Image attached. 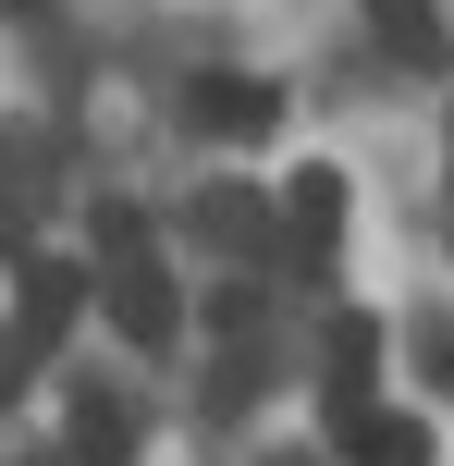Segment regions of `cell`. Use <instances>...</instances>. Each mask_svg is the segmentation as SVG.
Listing matches in <instances>:
<instances>
[{"label": "cell", "mask_w": 454, "mask_h": 466, "mask_svg": "<svg viewBox=\"0 0 454 466\" xmlns=\"http://www.w3.org/2000/svg\"><path fill=\"white\" fill-rule=\"evenodd\" d=\"M368 369H381V319H368V307H344V319L319 331V380H332V405L368 393Z\"/></svg>", "instance_id": "8992f818"}, {"label": "cell", "mask_w": 454, "mask_h": 466, "mask_svg": "<svg viewBox=\"0 0 454 466\" xmlns=\"http://www.w3.org/2000/svg\"><path fill=\"white\" fill-rule=\"evenodd\" d=\"M136 454V405L123 393H74V466H123Z\"/></svg>", "instance_id": "ba28073f"}, {"label": "cell", "mask_w": 454, "mask_h": 466, "mask_svg": "<svg viewBox=\"0 0 454 466\" xmlns=\"http://www.w3.org/2000/svg\"><path fill=\"white\" fill-rule=\"evenodd\" d=\"M185 136H221V147L283 136V86H258V74H197L185 86Z\"/></svg>", "instance_id": "7a4b0ae2"}, {"label": "cell", "mask_w": 454, "mask_h": 466, "mask_svg": "<svg viewBox=\"0 0 454 466\" xmlns=\"http://www.w3.org/2000/svg\"><path fill=\"white\" fill-rule=\"evenodd\" d=\"M418 369H430L442 393H454V331H442V319H418Z\"/></svg>", "instance_id": "30bf717a"}, {"label": "cell", "mask_w": 454, "mask_h": 466, "mask_svg": "<svg viewBox=\"0 0 454 466\" xmlns=\"http://www.w3.org/2000/svg\"><path fill=\"white\" fill-rule=\"evenodd\" d=\"M368 25H381L393 62H442V13H430V0H368Z\"/></svg>", "instance_id": "9c48e42d"}, {"label": "cell", "mask_w": 454, "mask_h": 466, "mask_svg": "<svg viewBox=\"0 0 454 466\" xmlns=\"http://www.w3.org/2000/svg\"><path fill=\"white\" fill-rule=\"evenodd\" d=\"M270 233H283V209H270L258 185H197V246H221V258H258Z\"/></svg>", "instance_id": "277c9868"}, {"label": "cell", "mask_w": 454, "mask_h": 466, "mask_svg": "<svg viewBox=\"0 0 454 466\" xmlns=\"http://www.w3.org/2000/svg\"><path fill=\"white\" fill-rule=\"evenodd\" d=\"M332 233H344V172H319V160H308V172H295V197H283V246H308V258H319Z\"/></svg>", "instance_id": "52a82bcc"}, {"label": "cell", "mask_w": 454, "mask_h": 466, "mask_svg": "<svg viewBox=\"0 0 454 466\" xmlns=\"http://www.w3.org/2000/svg\"><path fill=\"white\" fill-rule=\"evenodd\" d=\"M332 454L344 466H430V430H418V418H381L368 393H344L332 405Z\"/></svg>", "instance_id": "3957f363"}, {"label": "cell", "mask_w": 454, "mask_h": 466, "mask_svg": "<svg viewBox=\"0 0 454 466\" xmlns=\"http://www.w3.org/2000/svg\"><path fill=\"white\" fill-rule=\"evenodd\" d=\"M98 258H111V282H98V295H111V331L136 356H172L185 344V295H172V270L147 258V233H123V246H98Z\"/></svg>", "instance_id": "6da1fadb"}, {"label": "cell", "mask_w": 454, "mask_h": 466, "mask_svg": "<svg viewBox=\"0 0 454 466\" xmlns=\"http://www.w3.org/2000/svg\"><path fill=\"white\" fill-rule=\"evenodd\" d=\"M74 307H86V270L37 258V270H25V319H13V344H25V356H37V344H62V331H74Z\"/></svg>", "instance_id": "5b68a950"}]
</instances>
